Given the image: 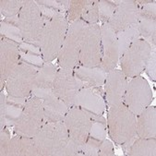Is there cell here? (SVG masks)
Instances as JSON below:
<instances>
[{
    "label": "cell",
    "mask_w": 156,
    "mask_h": 156,
    "mask_svg": "<svg viewBox=\"0 0 156 156\" xmlns=\"http://www.w3.org/2000/svg\"><path fill=\"white\" fill-rule=\"evenodd\" d=\"M11 141V137L9 131L5 128L0 130V155L9 156V150Z\"/></svg>",
    "instance_id": "35"
},
{
    "label": "cell",
    "mask_w": 156,
    "mask_h": 156,
    "mask_svg": "<svg viewBox=\"0 0 156 156\" xmlns=\"http://www.w3.org/2000/svg\"><path fill=\"white\" fill-rule=\"evenodd\" d=\"M101 42L103 55L100 67L108 73L115 69L118 64L119 50L116 34L107 22L101 26Z\"/></svg>",
    "instance_id": "15"
},
{
    "label": "cell",
    "mask_w": 156,
    "mask_h": 156,
    "mask_svg": "<svg viewBox=\"0 0 156 156\" xmlns=\"http://www.w3.org/2000/svg\"><path fill=\"white\" fill-rule=\"evenodd\" d=\"M20 60L26 62L28 64L35 66L39 69L44 64V60L43 59L41 55L29 54V53H23V52H20Z\"/></svg>",
    "instance_id": "37"
},
{
    "label": "cell",
    "mask_w": 156,
    "mask_h": 156,
    "mask_svg": "<svg viewBox=\"0 0 156 156\" xmlns=\"http://www.w3.org/2000/svg\"><path fill=\"white\" fill-rule=\"evenodd\" d=\"M152 101V90L148 81L137 76L128 81V86L123 103L133 114L138 115L145 108L151 105Z\"/></svg>",
    "instance_id": "9"
},
{
    "label": "cell",
    "mask_w": 156,
    "mask_h": 156,
    "mask_svg": "<svg viewBox=\"0 0 156 156\" xmlns=\"http://www.w3.org/2000/svg\"><path fill=\"white\" fill-rule=\"evenodd\" d=\"M136 135L142 139L156 137V109L148 106L136 115Z\"/></svg>",
    "instance_id": "18"
},
{
    "label": "cell",
    "mask_w": 156,
    "mask_h": 156,
    "mask_svg": "<svg viewBox=\"0 0 156 156\" xmlns=\"http://www.w3.org/2000/svg\"><path fill=\"white\" fill-rule=\"evenodd\" d=\"M33 95L42 100L44 124L64 120L69 107L55 94L52 89H33Z\"/></svg>",
    "instance_id": "13"
},
{
    "label": "cell",
    "mask_w": 156,
    "mask_h": 156,
    "mask_svg": "<svg viewBox=\"0 0 156 156\" xmlns=\"http://www.w3.org/2000/svg\"><path fill=\"white\" fill-rule=\"evenodd\" d=\"M116 6L112 2V0H101L98 1V10H99V20L103 23L108 22V20L113 16Z\"/></svg>",
    "instance_id": "32"
},
{
    "label": "cell",
    "mask_w": 156,
    "mask_h": 156,
    "mask_svg": "<svg viewBox=\"0 0 156 156\" xmlns=\"http://www.w3.org/2000/svg\"><path fill=\"white\" fill-rule=\"evenodd\" d=\"M26 0H1L0 12L5 18H10L19 15Z\"/></svg>",
    "instance_id": "28"
},
{
    "label": "cell",
    "mask_w": 156,
    "mask_h": 156,
    "mask_svg": "<svg viewBox=\"0 0 156 156\" xmlns=\"http://www.w3.org/2000/svg\"><path fill=\"white\" fill-rule=\"evenodd\" d=\"M104 85L105 98L108 106L123 102L128 86V78L122 70L115 69L109 71Z\"/></svg>",
    "instance_id": "17"
},
{
    "label": "cell",
    "mask_w": 156,
    "mask_h": 156,
    "mask_svg": "<svg viewBox=\"0 0 156 156\" xmlns=\"http://www.w3.org/2000/svg\"><path fill=\"white\" fill-rule=\"evenodd\" d=\"M102 55L101 26L98 23L87 24L80 45L78 65L86 68L98 67L102 62Z\"/></svg>",
    "instance_id": "8"
},
{
    "label": "cell",
    "mask_w": 156,
    "mask_h": 156,
    "mask_svg": "<svg viewBox=\"0 0 156 156\" xmlns=\"http://www.w3.org/2000/svg\"><path fill=\"white\" fill-rule=\"evenodd\" d=\"M80 20L86 24H96L99 21L98 0H90V4L82 13Z\"/></svg>",
    "instance_id": "31"
},
{
    "label": "cell",
    "mask_w": 156,
    "mask_h": 156,
    "mask_svg": "<svg viewBox=\"0 0 156 156\" xmlns=\"http://www.w3.org/2000/svg\"><path fill=\"white\" fill-rule=\"evenodd\" d=\"M102 142L88 137V140L81 147V154L86 156H98Z\"/></svg>",
    "instance_id": "34"
},
{
    "label": "cell",
    "mask_w": 156,
    "mask_h": 156,
    "mask_svg": "<svg viewBox=\"0 0 156 156\" xmlns=\"http://www.w3.org/2000/svg\"><path fill=\"white\" fill-rule=\"evenodd\" d=\"M44 124V114L42 100L33 95L28 98L21 115L13 127L17 135L33 138Z\"/></svg>",
    "instance_id": "5"
},
{
    "label": "cell",
    "mask_w": 156,
    "mask_h": 156,
    "mask_svg": "<svg viewBox=\"0 0 156 156\" xmlns=\"http://www.w3.org/2000/svg\"><path fill=\"white\" fill-rule=\"evenodd\" d=\"M57 69L51 62H44L39 69L34 81L33 89H52Z\"/></svg>",
    "instance_id": "24"
},
{
    "label": "cell",
    "mask_w": 156,
    "mask_h": 156,
    "mask_svg": "<svg viewBox=\"0 0 156 156\" xmlns=\"http://www.w3.org/2000/svg\"><path fill=\"white\" fill-rule=\"evenodd\" d=\"M69 22L67 14L59 12L53 19L45 20L40 38V49L44 62H52L63 45Z\"/></svg>",
    "instance_id": "2"
},
{
    "label": "cell",
    "mask_w": 156,
    "mask_h": 156,
    "mask_svg": "<svg viewBox=\"0 0 156 156\" xmlns=\"http://www.w3.org/2000/svg\"><path fill=\"white\" fill-rule=\"evenodd\" d=\"M126 153L129 156H155L156 141L155 138L142 139L135 137L130 141L124 144Z\"/></svg>",
    "instance_id": "20"
},
{
    "label": "cell",
    "mask_w": 156,
    "mask_h": 156,
    "mask_svg": "<svg viewBox=\"0 0 156 156\" xmlns=\"http://www.w3.org/2000/svg\"><path fill=\"white\" fill-rule=\"evenodd\" d=\"M114 155H115L114 146L109 140L105 139L101 144L98 156H114Z\"/></svg>",
    "instance_id": "38"
},
{
    "label": "cell",
    "mask_w": 156,
    "mask_h": 156,
    "mask_svg": "<svg viewBox=\"0 0 156 156\" xmlns=\"http://www.w3.org/2000/svg\"><path fill=\"white\" fill-rule=\"evenodd\" d=\"M136 117L123 102L109 106L106 123L109 136L114 142L124 145L137 136Z\"/></svg>",
    "instance_id": "1"
},
{
    "label": "cell",
    "mask_w": 156,
    "mask_h": 156,
    "mask_svg": "<svg viewBox=\"0 0 156 156\" xmlns=\"http://www.w3.org/2000/svg\"><path fill=\"white\" fill-rule=\"evenodd\" d=\"M0 34H1L2 37L12 40L18 43L19 44L24 42L20 28L16 25L8 23L5 20L1 21V25H0Z\"/></svg>",
    "instance_id": "29"
},
{
    "label": "cell",
    "mask_w": 156,
    "mask_h": 156,
    "mask_svg": "<svg viewBox=\"0 0 156 156\" xmlns=\"http://www.w3.org/2000/svg\"><path fill=\"white\" fill-rule=\"evenodd\" d=\"M85 85L73 69L60 68L57 69L52 90L55 94L70 108L74 105L75 98L79 91Z\"/></svg>",
    "instance_id": "10"
},
{
    "label": "cell",
    "mask_w": 156,
    "mask_h": 156,
    "mask_svg": "<svg viewBox=\"0 0 156 156\" xmlns=\"http://www.w3.org/2000/svg\"><path fill=\"white\" fill-rule=\"evenodd\" d=\"M139 28L140 36L148 42L151 45L152 44L155 48L156 44V20L155 18L140 15L139 17Z\"/></svg>",
    "instance_id": "27"
},
{
    "label": "cell",
    "mask_w": 156,
    "mask_h": 156,
    "mask_svg": "<svg viewBox=\"0 0 156 156\" xmlns=\"http://www.w3.org/2000/svg\"><path fill=\"white\" fill-rule=\"evenodd\" d=\"M92 121V118L86 111L77 106L70 107L63 120L70 140L80 148L88 140Z\"/></svg>",
    "instance_id": "11"
},
{
    "label": "cell",
    "mask_w": 156,
    "mask_h": 156,
    "mask_svg": "<svg viewBox=\"0 0 156 156\" xmlns=\"http://www.w3.org/2000/svg\"><path fill=\"white\" fill-rule=\"evenodd\" d=\"M20 51L23 52V53L34 54V55H37L42 56L41 49H40L39 46L34 45L32 44H29V43H26V42H22L20 44Z\"/></svg>",
    "instance_id": "40"
},
{
    "label": "cell",
    "mask_w": 156,
    "mask_h": 156,
    "mask_svg": "<svg viewBox=\"0 0 156 156\" xmlns=\"http://www.w3.org/2000/svg\"><path fill=\"white\" fill-rule=\"evenodd\" d=\"M7 104V96L1 91L0 92V130L6 128L5 122V110Z\"/></svg>",
    "instance_id": "39"
},
{
    "label": "cell",
    "mask_w": 156,
    "mask_h": 156,
    "mask_svg": "<svg viewBox=\"0 0 156 156\" xmlns=\"http://www.w3.org/2000/svg\"><path fill=\"white\" fill-rule=\"evenodd\" d=\"M39 68L20 60V64L6 80L5 87L8 95L28 99L33 94L34 81Z\"/></svg>",
    "instance_id": "6"
},
{
    "label": "cell",
    "mask_w": 156,
    "mask_h": 156,
    "mask_svg": "<svg viewBox=\"0 0 156 156\" xmlns=\"http://www.w3.org/2000/svg\"><path fill=\"white\" fill-rule=\"evenodd\" d=\"M140 17V6L134 0H123L118 5L108 20L109 26L116 34L138 22Z\"/></svg>",
    "instance_id": "16"
},
{
    "label": "cell",
    "mask_w": 156,
    "mask_h": 156,
    "mask_svg": "<svg viewBox=\"0 0 156 156\" xmlns=\"http://www.w3.org/2000/svg\"><path fill=\"white\" fill-rule=\"evenodd\" d=\"M9 156H39L33 138L17 135L11 138Z\"/></svg>",
    "instance_id": "22"
},
{
    "label": "cell",
    "mask_w": 156,
    "mask_h": 156,
    "mask_svg": "<svg viewBox=\"0 0 156 156\" xmlns=\"http://www.w3.org/2000/svg\"><path fill=\"white\" fill-rule=\"evenodd\" d=\"M140 34L139 22H136L131 26L128 27L127 29L116 33L117 44L119 50V58L128 50V48L131 45V44L137 39H140Z\"/></svg>",
    "instance_id": "26"
},
{
    "label": "cell",
    "mask_w": 156,
    "mask_h": 156,
    "mask_svg": "<svg viewBox=\"0 0 156 156\" xmlns=\"http://www.w3.org/2000/svg\"><path fill=\"white\" fill-rule=\"evenodd\" d=\"M73 106L86 111L91 118L103 115L106 107L105 92L100 87L85 85L77 94Z\"/></svg>",
    "instance_id": "12"
},
{
    "label": "cell",
    "mask_w": 156,
    "mask_h": 156,
    "mask_svg": "<svg viewBox=\"0 0 156 156\" xmlns=\"http://www.w3.org/2000/svg\"><path fill=\"white\" fill-rule=\"evenodd\" d=\"M44 24L45 19L34 0H26L19 13V28L24 42L40 47V38Z\"/></svg>",
    "instance_id": "4"
},
{
    "label": "cell",
    "mask_w": 156,
    "mask_h": 156,
    "mask_svg": "<svg viewBox=\"0 0 156 156\" xmlns=\"http://www.w3.org/2000/svg\"><path fill=\"white\" fill-rule=\"evenodd\" d=\"M144 69L146 73L148 74V76L153 81H155L156 80V50L155 48H152Z\"/></svg>",
    "instance_id": "36"
},
{
    "label": "cell",
    "mask_w": 156,
    "mask_h": 156,
    "mask_svg": "<svg viewBox=\"0 0 156 156\" xmlns=\"http://www.w3.org/2000/svg\"><path fill=\"white\" fill-rule=\"evenodd\" d=\"M87 24L78 20L71 23L67 30V34L57 55V64L61 69H74L79 63L80 45Z\"/></svg>",
    "instance_id": "3"
},
{
    "label": "cell",
    "mask_w": 156,
    "mask_h": 156,
    "mask_svg": "<svg viewBox=\"0 0 156 156\" xmlns=\"http://www.w3.org/2000/svg\"><path fill=\"white\" fill-rule=\"evenodd\" d=\"M107 123L102 121H92L89 137L103 142L106 139Z\"/></svg>",
    "instance_id": "33"
},
{
    "label": "cell",
    "mask_w": 156,
    "mask_h": 156,
    "mask_svg": "<svg viewBox=\"0 0 156 156\" xmlns=\"http://www.w3.org/2000/svg\"><path fill=\"white\" fill-rule=\"evenodd\" d=\"M55 122H47L33 137L39 156H52Z\"/></svg>",
    "instance_id": "19"
},
{
    "label": "cell",
    "mask_w": 156,
    "mask_h": 156,
    "mask_svg": "<svg viewBox=\"0 0 156 156\" xmlns=\"http://www.w3.org/2000/svg\"><path fill=\"white\" fill-rule=\"evenodd\" d=\"M20 62V44L1 36L0 42V90L2 91L6 80Z\"/></svg>",
    "instance_id": "14"
},
{
    "label": "cell",
    "mask_w": 156,
    "mask_h": 156,
    "mask_svg": "<svg viewBox=\"0 0 156 156\" xmlns=\"http://www.w3.org/2000/svg\"><path fill=\"white\" fill-rule=\"evenodd\" d=\"M28 99L18 98L8 95L5 110V122L6 127H14L20 116L22 114L24 106Z\"/></svg>",
    "instance_id": "23"
},
{
    "label": "cell",
    "mask_w": 156,
    "mask_h": 156,
    "mask_svg": "<svg viewBox=\"0 0 156 156\" xmlns=\"http://www.w3.org/2000/svg\"><path fill=\"white\" fill-rule=\"evenodd\" d=\"M90 0H74V1H70V5L67 13V19L69 23L80 20V17L85 9L90 4Z\"/></svg>",
    "instance_id": "30"
},
{
    "label": "cell",
    "mask_w": 156,
    "mask_h": 156,
    "mask_svg": "<svg viewBox=\"0 0 156 156\" xmlns=\"http://www.w3.org/2000/svg\"><path fill=\"white\" fill-rule=\"evenodd\" d=\"M73 70L78 76V78L80 79L86 85L93 87H100L104 85L108 74L100 66L86 68L83 66L77 65Z\"/></svg>",
    "instance_id": "21"
},
{
    "label": "cell",
    "mask_w": 156,
    "mask_h": 156,
    "mask_svg": "<svg viewBox=\"0 0 156 156\" xmlns=\"http://www.w3.org/2000/svg\"><path fill=\"white\" fill-rule=\"evenodd\" d=\"M151 50V45L145 40L140 38L134 41L119 58L121 70L125 76L130 79L140 76L145 69Z\"/></svg>",
    "instance_id": "7"
},
{
    "label": "cell",
    "mask_w": 156,
    "mask_h": 156,
    "mask_svg": "<svg viewBox=\"0 0 156 156\" xmlns=\"http://www.w3.org/2000/svg\"><path fill=\"white\" fill-rule=\"evenodd\" d=\"M69 140V134L65 123L63 121L55 122L52 156H63Z\"/></svg>",
    "instance_id": "25"
}]
</instances>
